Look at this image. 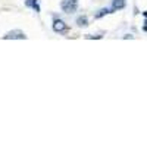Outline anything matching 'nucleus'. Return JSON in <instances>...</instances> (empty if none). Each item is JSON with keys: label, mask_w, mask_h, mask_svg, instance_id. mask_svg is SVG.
Here are the masks:
<instances>
[{"label": "nucleus", "mask_w": 147, "mask_h": 147, "mask_svg": "<svg viewBox=\"0 0 147 147\" xmlns=\"http://www.w3.org/2000/svg\"><path fill=\"white\" fill-rule=\"evenodd\" d=\"M60 6H62L63 12H66V13H72V12H75L78 9V0H63Z\"/></svg>", "instance_id": "f257e3e1"}, {"label": "nucleus", "mask_w": 147, "mask_h": 147, "mask_svg": "<svg viewBox=\"0 0 147 147\" xmlns=\"http://www.w3.org/2000/svg\"><path fill=\"white\" fill-rule=\"evenodd\" d=\"M25 40L27 38V35L24 34L22 31H19V30H13V31H9L6 35H3V40Z\"/></svg>", "instance_id": "f03ea898"}, {"label": "nucleus", "mask_w": 147, "mask_h": 147, "mask_svg": "<svg viewBox=\"0 0 147 147\" xmlns=\"http://www.w3.org/2000/svg\"><path fill=\"white\" fill-rule=\"evenodd\" d=\"M66 30H68V25L62 19H57V18L53 19V31L55 32H65Z\"/></svg>", "instance_id": "7ed1b4c3"}, {"label": "nucleus", "mask_w": 147, "mask_h": 147, "mask_svg": "<svg viewBox=\"0 0 147 147\" xmlns=\"http://www.w3.org/2000/svg\"><path fill=\"white\" fill-rule=\"evenodd\" d=\"M25 6L34 9L37 13L40 12V5H38V0H25Z\"/></svg>", "instance_id": "20e7f679"}, {"label": "nucleus", "mask_w": 147, "mask_h": 147, "mask_svg": "<svg viewBox=\"0 0 147 147\" xmlns=\"http://www.w3.org/2000/svg\"><path fill=\"white\" fill-rule=\"evenodd\" d=\"M112 12H113L112 9L103 7V9H100V10H99V12H97V13L94 15V18H96V19H100V18H103V16H105V15H107V13H112Z\"/></svg>", "instance_id": "39448f33"}, {"label": "nucleus", "mask_w": 147, "mask_h": 147, "mask_svg": "<svg viewBox=\"0 0 147 147\" xmlns=\"http://www.w3.org/2000/svg\"><path fill=\"white\" fill-rule=\"evenodd\" d=\"M125 6V0H113V3H112V10H119Z\"/></svg>", "instance_id": "423d86ee"}, {"label": "nucleus", "mask_w": 147, "mask_h": 147, "mask_svg": "<svg viewBox=\"0 0 147 147\" xmlns=\"http://www.w3.org/2000/svg\"><path fill=\"white\" fill-rule=\"evenodd\" d=\"M77 24H78V27H87V25H88L87 16H80V18L77 19Z\"/></svg>", "instance_id": "0eeeda50"}, {"label": "nucleus", "mask_w": 147, "mask_h": 147, "mask_svg": "<svg viewBox=\"0 0 147 147\" xmlns=\"http://www.w3.org/2000/svg\"><path fill=\"white\" fill-rule=\"evenodd\" d=\"M85 38H97V40H100L102 35H85Z\"/></svg>", "instance_id": "6e6552de"}, {"label": "nucleus", "mask_w": 147, "mask_h": 147, "mask_svg": "<svg viewBox=\"0 0 147 147\" xmlns=\"http://www.w3.org/2000/svg\"><path fill=\"white\" fill-rule=\"evenodd\" d=\"M143 15H144V16H146V18H147V10H146V12H144V13H143Z\"/></svg>", "instance_id": "1a4fd4ad"}]
</instances>
